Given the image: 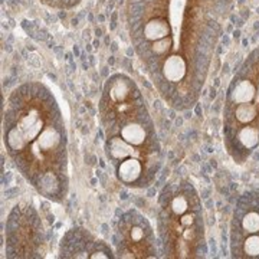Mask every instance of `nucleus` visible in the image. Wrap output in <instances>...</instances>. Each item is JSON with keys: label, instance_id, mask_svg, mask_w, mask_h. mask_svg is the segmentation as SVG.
<instances>
[{"label": "nucleus", "instance_id": "f257e3e1", "mask_svg": "<svg viewBox=\"0 0 259 259\" xmlns=\"http://www.w3.org/2000/svg\"><path fill=\"white\" fill-rule=\"evenodd\" d=\"M18 128L23 133L25 139L28 143L33 141L40 136V133L44 131V121L39 115L37 110H29L26 115L22 117V120L19 121Z\"/></svg>", "mask_w": 259, "mask_h": 259}, {"label": "nucleus", "instance_id": "f03ea898", "mask_svg": "<svg viewBox=\"0 0 259 259\" xmlns=\"http://www.w3.org/2000/svg\"><path fill=\"white\" fill-rule=\"evenodd\" d=\"M163 74H164V78L170 82L182 81L186 75L185 59L179 55L168 56L164 65H163Z\"/></svg>", "mask_w": 259, "mask_h": 259}, {"label": "nucleus", "instance_id": "7ed1b4c3", "mask_svg": "<svg viewBox=\"0 0 259 259\" xmlns=\"http://www.w3.org/2000/svg\"><path fill=\"white\" fill-rule=\"evenodd\" d=\"M256 98V87L249 79H242L233 87L231 93V101L235 104L255 101Z\"/></svg>", "mask_w": 259, "mask_h": 259}, {"label": "nucleus", "instance_id": "20e7f679", "mask_svg": "<svg viewBox=\"0 0 259 259\" xmlns=\"http://www.w3.org/2000/svg\"><path fill=\"white\" fill-rule=\"evenodd\" d=\"M141 175V164L137 158H125L118 167V177L124 183H134Z\"/></svg>", "mask_w": 259, "mask_h": 259}, {"label": "nucleus", "instance_id": "39448f33", "mask_svg": "<svg viewBox=\"0 0 259 259\" xmlns=\"http://www.w3.org/2000/svg\"><path fill=\"white\" fill-rule=\"evenodd\" d=\"M170 35V25L163 19H153L144 28V37L148 40H160Z\"/></svg>", "mask_w": 259, "mask_h": 259}, {"label": "nucleus", "instance_id": "423d86ee", "mask_svg": "<svg viewBox=\"0 0 259 259\" xmlns=\"http://www.w3.org/2000/svg\"><path fill=\"white\" fill-rule=\"evenodd\" d=\"M121 137L131 146H141L146 140V130L137 122H130L121 130Z\"/></svg>", "mask_w": 259, "mask_h": 259}, {"label": "nucleus", "instance_id": "0eeeda50", "mask_svg": "<svg viewBox=\"0 0 259 259\" xmlns=\"http://www.w3.org/2000/svg\"><path fill=\"white\" fill-rule=\"evenodd\" d=\"M133 151H134L133 146L128 144L122 137L121 139L115 137L110 141V154L115 160H125L133 154Z\"/></svg>", "mask_w": 259, "mask_h": 259}, {"label": "nucleus", "instance_id": "6e6552de", "mask_svg": "<svg viewBox=\"0 0 259 259\" xmlns=\"http://www.w3.org/2000/svg\"><path fill=\"white\" fill-rule=\"evenodd\" d=\"M59 143H61V134L58 130L52 128V127L44 130L40 133V136L37 137V147L45 150V151L58 147Z\"/></svg>", "mask_w": 259, "mask_h": 259}, {"label": "nucleus", "instance_id": "1a4fd4ad", "mask_svg": "<svg viewBox=\"0 0 259 259\" xmlns=\"http://www.w3.org/2000/svg\"><path fill=\"white\" fill-rule=\"evenodd\" d=\"M238 140H239V143L243 147L248 148V150H252V148H255L259 144V130L256 127L246 125V127L239 130Z\"/></svg>", "mask_w": 259, "mask_h": 259}, {"label": "nucleus", "instance_id": "9d476101", "mask_svg": "<svg viewBox=\"0 0 259 259\" xmlns=\"http://www.w3.org/2000/svg\"><path fill=\"white\" fill-rule=\"evenodd\" d=\"M256 115H258V107L252 102L239 104L236 111H235V117L241 124H249L255 120Z\"/></svg>", "mask_w": 259, "mask_h": 259}, {"label": "nucleus", "instance_id": "9b49d317", "mask_svg": "<svg viewBox=\"0 0 259 259\" xmlns=\"http://www.w3.org/2000/svg\"><path fill=\"white\" fill-rule=\"evenodd\" d=\"M6 139H8V146L12 150H15V151H20V150H23L29 144L26 139H25V136H23V133L18 127L10 130Z\"/></svg>", "mask_w": 259, "mask_h": 259}, {"label": "nucleus", "instance_id": "f8f14e48", "mask_svg": "<svg viewBox=\"0 0 259 259\" xmlns=\"http://www.w3.org/2000/svg\"><path fill=\"white\" fill-rule=\"evenodd\" d=\"M242 228L246 233H258L259 232V213L248 212L242 219Z\"/></svg>", "mask_w": 259, "mask_h": 259}, {"label": "nucleus", "instance_id": "ddd939ff", "mask_svg": "<svg viewBox=\"0 0 259 259\" xmlns=\"http://www.w3.org/2000/svg\"><path fill=\"white\" fill-rule=\"evenodd\" d=\"M130 94V87L127 85V82L121 81V82L114 83V87L111 88V100L114 102H122Z\"/></svg>", "mask_w": 259, "mask_h": 259}, {"label": "nucleus", "instance_id": "4468645a", "mask_svg": "<svg viewBox=\"0 0 259 259\" xmlns=\"http://www.w3.org/2000/svg\"><path fill=\"white\" fill-rule=\"evenodd\" d=\"M243 250L248 256H259V236L250 233L248 239L243 243Z\"/></svg>", "mask_w": 259, "mask_h": 259}, {"label": "nucleus", "instance_id": "2eb2a0df", "mask_svg": "<svg viewBox=\"0 0 259 259\" xmlns=\"http://www.w3.org/2000/svg\"><path fill=\"white\" fill-rule=\"evenodd\" d=\"M187 209H189V203H187L186 197H183V196H176L173 199V202H171V210H173L175 214L182 216V214H185L187 212Z\"/></svg>", "mask_w": 259, "mask_h": 259}, {"label": "nucleus", "instance_id": "dca6fc26", "mask_svg": "<svg viewBox=\"0 0 259 259\" xmlns=\"http://www.w3.org/2000/svg\"><path fill=\"white\" fill-rule=\"evenodd\" d=\"M170 47H171V37H163L160 40H154V44H153V52L156 55H164L167 51L170 49Z\"/></svg>", "mask_w": 259, "mask_h": 259}, {"label": "nucleus", "instance_id": "f3484780", "mask_svg": "<svg viewBox=\"0 0 259 259\" xmlns=\"http://www.w3.org/2000/svg\"><path fill=\"white\" fill-rule=\"evenodd\" d=\"M183 8H185V0H173V2H171V12H170V16H171V22H173L175 26L179 25V18H180L182 13H183Z\"/></svg>", "mask_w": 259, "mask_h": 259}, {"label": "nucleus", "instance_id": "a211bd4d", "mask_svg": "<svg viewBox=\"0 0 259 259\" xmlns=\"http://www.w3.org/2000/svg\"><path fill=\"white\" fill-rule=\"evenodd\" d=\"M130 236H131V239L134 242H140L144 238V231L141 228H139V226H134L130 231Z\"/></svg>", "mask_w": 259, "mask_h": 259}, {"label": "nucleus", "instance_id": "6ab92c4d", "mask_svg": "<svg viewBox=\"0 0 259 259\" xmlns=\"http://www.w3.org/2000/svg\"><path fill=\"white\" fill-rule=\"evenodd\" d=\"M180 223L183 228H190L193 225V216L190 213H185L182 214V219H180Z\"/></svg>", "mask_w": 259, "mask_h": 259}, {"label": "nucleus", "instance_id": "aec40b11", "mask_svg": "<svg viewBox=\"0 0 259 259\" xmlns=\"http://www.w3.org/2000/svg\"><path fill=\"white\" fill-rule=\"evenodd\" d=\"M91 258L93 259H107L108 258V255H105L104 252H95L94 255H91Z\"/></svg>", "mask_w": 259, "mask_h": 259}]
</instances>
